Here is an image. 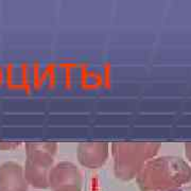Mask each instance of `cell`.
<instances>
[{"mask_svg": "<svg viewBox=\"0 0 191 191\" xmlns=\"http://www.w3.org/2000/svg\"><path fill=\"white\" fill-rule=\"evenodd\" d=\"M135 179L140 191L177 190L191 182V166L178 156H155Z\"/></svg>", "mask_w": 191, "mask_h": 191, "instance_id": "1", "label": "cell"}, {"mask_svg": "<svg viewBox=\"0 0 191 191\" xmlns=\"http://www.w3.org/2000/svg\"><path fill=\"white\" fill-rule=\"evenodd\" d=\"M161 145L155 142H115L111 145L114 174L123 182L137 177L150 159L157 156Z\"/></svg>", "mask_w": 191, "mask_h": 191, "instance_id": "2", "label": "cell"}, {"mask_svg": "<svg viewBox=\"0 0 191 191\" xmlns=\"http://www.w3.org/2000/svg\"><path fill=\"white\" fill-rule=\"evenodd\" d=\"M57 145L54 142H37L27 145V162L25 178L37 189L48 188L49 173L54 165Z\"/></svg>", "mask_w": 191, "mask_h": 191, "instance_id": "3", "label": "cell"}, {"mask_svg": "<svg viewBox=\"0 0 191 191\" xmlns=\"http://www.w3.org/2000/svg\"><path fill=\"white\" fill-rule=\"evenodd\" d=\"M82 174L72 162L61 161L52 167L48 188L52 191H82Z\"/></svg>", "mask_w": 191, "mask_h": 191, "instance_id": "4", "label": "cell"}, {"mask_svg": "<svg viewBox=\"0 0 191 191\" xmlns=\"http://www.w3.org/2000/svg\"><path fill=\"white\" fill-rule=\"evenodd\" d=\"M111 145L105 142H81L77 149L80 165L87 169H99L105 165L109 156Z\"/></svg>", "mask_w": 191, "mask_h": 191, "instance_id": "5", "label": "cell"}, {"mask_svg": "<svg viewBox=\"0 0 191 191\" xmlns=\"http://www.w3.org/2000/svg\"><path fill=\"white\" fill-rule=\"evenodd\" d=\"M0 191H27V181L18 165L9 162L1 167Z\"/></svg>", "mask_w": 191, "mask_h": 191, "instance_id": "6", "label": "cell"}, {"mask_svg": "<svg viewBox=\"0 0 191 191\" xmlns=\"http://www.w3.org/2000/svg\"><path fill=\"white\" fill-rule=\"evenodd\" d=\"M185 156H186L187 162L191 166V143L185 145Z\"/></svg>", "mask_w": 191, "mask_h": 191, "instance_id": "7", "label": "cell"}, {"mask_svg": "<svg viewBox=\"0 0 191 191\" xmlns=\"http://www.w3.org/2000/svg\"><path fill=\"white\" fill-rule=\"evenodd\" d=\"M173 191H181V190H179V189H177V190H173Z\"/></svg>", "mask_w": 191, "mask_h": 191, "instance_id": "8", "label": "cell"}]
</instances>
